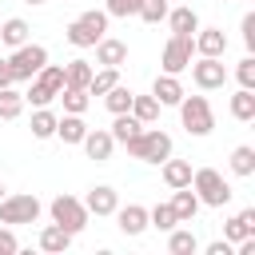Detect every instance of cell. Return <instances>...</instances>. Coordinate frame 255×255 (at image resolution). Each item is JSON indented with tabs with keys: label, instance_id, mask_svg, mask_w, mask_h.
I'll return each instance as SVG.
<instances>
[{
	"label": "cell",
	"instance_id": "cell-20",
	"mask_svg": "<svg viewBox=\"0 0 255 255\" xmlns=\"http://www.w3.org/2000/svg\"><path fill=\"white\" fill-rule=\"evenodd\" d=\"M88 135V124H84V116H72V112H64L60 120H56V139H64V143H80Z\"/></svg>",
	"mask_w": 255,
	"mask_h": 255
},
{
	"label": "cell",
	"instance_id": "cell-5",
	"mask_svg": "<svg viewBox=\"0 0 255 255\" xmlns=\"http://www.w3.org/2000/svg\"><path fill=\"white\" fill-rule=\"evenodd\" d=\"M48 211H52V223H60L64 231H72V235H80L84 227H88V207H84V199H76V195H68V191H60L52 203H48Z\"/></svg>",
	"mask_w": 255,
	"mask_h": 255
},
{
	"label": "cell",
	"instance_id": "cell-2",
	"mask_svg": "<svg viewBox=\"0 0 255 255\" xmlns=\"http://www.w3.org/2000/svg\"><path fill=\"white\" fill-rule=\"evenodd\" d=\"M187 187L199 195V203H203V207H223V203L231 199V183H227L215 167H195Z\"/></svg>",
	"mask_w": 255,
	"mask_h": 255
},
{
	"label": "cell",
	"instance_id": "cell-21",
	"mask_svg": "<svg viewBox=\"0 0 255 255\" xmlns=\"http://www.w3.org/2000/svg\"><path fill=\"white\" fill-rule=\"evenodd\" d=\"M68 247H72V231H64L60 223H48V227L40 231V251L60 255V251H68Z\"/></svg>",
	"mask_w": 255,
	"mask_h": 255
},
{
	"label": "cell",
	"instance_id": "cell-44",
	"mask_svg": "<svg viewBox=\"0 0 255 255\" xmlns=\"http://www.w3.org/2000/svg\"><path fill=\"white\" fill-rule=\"evenodd\" d=\"M28 4H44V0H28Z\"/></svg>",
	"mask_w": 255,
	"mask_h": 255
},
{
	"label": "cell",
	"instance_id": "cell-32",
	"mask_svg": "<svg viewBox=\"0 0 255 255\" xmlns=\"http://www.w3.org/2000/svg\"><path fill=\"white\" fill-rule=\"evenodd\" d=\"M24 112V92H16L12 84L0 88V120H16Z\"/></svg>",
	"mask_w": 255,
	"mask_h": 255
},
{
	"label": "cell",
	"instance_id": "cell-25",
	"mask_svg": "<svg viewBox=\"0 0 255 255\" xmlns=\"http://www.w3.org/2000/svg\"><path fill=\"white\" fill-rule=\"evenodd\" d=\"M143 128H147V124H139V120H135L131 112H120V116L112 120V128H108V131H112V139H116V143H124V139H131V135H139Z\"/></svg>",
	"mask_w": 255,
	"mask_h": 255
},
{
	"label": "cell",
	"instance_id": "cell-39",
	"mask_svg": "<svg viewBox=\"0 0 255 255\" xmlns=\"http://www.w3.org/2000/svg\"><path fill=\"white\" fill-rule=\"evenodd\" d=\"M235 80H239V88H255V56H251V52L239 60V68H235Z\"/></svg>",
	"mask_w": 255,
	"mask_h": 255
},
{
	"label": "cell",
	"instance_id": "cell-36",
	"mask_svg": "<svg viewBox=\"0 0 255 255\" xmlns=\"http://www.w3.org/2000/svg\"><path fill=\"white\" fill-rule=\"evenodd\" d=\"M167 8H171L167 0H139V12H135V16H139L143 24H159V20L167 16Z\"/></svg>",
	"mask_w": 255,
	"mask_h": 255
},
{
	"label": "cell",
	"instance_id": "cell-9",
	"mask_svg": "<svg viewBox=\"0 0 255 255\" xmlns=\"http://www.w3.org/2000/svg\"><path fill=\"white\" fill-rule=\"evenodd\" d=\"M191 60H195V44H191V36H171V40L163 44V56H159L163 72L179 76V72H187Z\"/></svg>",
	"mask_w": 255,
	"mask_h": 255
},
{
	"label": "cell",
	"instance_id": "cell-22",
	"mask_svg": "<svg viewBox=\"0 0 255 255\" xmlns=\"http://www.w3.org/2000/svg\"><path fill=\"white\" fill-rule=\"evenodd\" d=\"M167 251H171V255H195V251H199L195 231H187V227H179V223H175V227L167 231Z\"/></svg>",
	"mask_w": 255,
	"mask_h": 255
},
{
	"label": "cell",
	"instance_id": "cell-14",
	"mask_svg": "<svg viewBox=\"0 0 255 255\" xmlns=\"http://www.w3.org/2000/svg\"><path fill=\"white\" fill-rule=\"evenodd\" d=\"M84 207H88V215H112V211L120 207V191L108 187V183H96V187L88 191Z\"/></svg>",
	"mask_w": 255,
	"mask_h": 255
},
{
	"label": "cell",
	"instance_id": "cell-3",
	"mask_svg": "<svg viewBox=\"0 0 255 255\" xmlns=\"http://www.w3.org/2000/svg\"><path fill=\"white\" fill-rule=\"evenodd\" d=\"M64 88V64H44L36 76H32V88L24 92V104L32 108H48Z\"/></svg>",
	"mask_w": 255,
	"mask_h": 255
},
{
	"label": "cell",
	"instance_id": "cell-41",
	"mask_svg": "<svg viewBox=\"0 0 255 255\" xmlns=\"http://www.w3.org/2000/svg\"><path fill=\"white\" fill-rule=\"evenodd\" d=\"M239 32H243V48H247V52H255V12H247V16H243Z\"/></svg>",
	"mask_w": 255,
	"mask_h": 255
},
{
	"label": "cell",
	"instance_id": "cell-43",
	"mask_svg": "<svg viewBox=\"0 0 255 255\" xmlns=\"http://www.w3.org/2000/svg\"><path fill=\"white\" fill-rule=\"evenodd\" d=\"M8 84H16V80H12V64L0 60V88H8Z\"/></svg>",
	"mask_w": 255,
	"mask_h": 255
},
{
	"label": "cell",
	"instance_id": "cell-28",
	"mask_svg": "<svg viewBox=\"0 0 255 255\" xmlns=\"http://www.w3.org/2000/svg\"><path fill=\"white\" fill-rule=\"evenodd\" d=\"M131 88H124V84H116V88H108L104 92V108L112 112V116H120V112H131Z\"/></svg>",
	"mask_w": 255,
	"mask_h": 255
},
{
	"label": "cell",
	"instance_id": "cell-10",
	"mask_svg": "<svg viewBox=\"0 0 255 255\" xmlns=\"http://www.w3.org/2000/svg\"><path fill=\"white\" fill-rule=\"evenodd\" d=\"M80 147L88 151V159L104 163V159H112V147H116V139H112V131H108V128H88V135L80 139Z\"/></svg>",
	"mask_w": 255,
	"mask_h": 255
},
{
	"label": "cell",
	"instance_id": "cell-13",
	"mask_svg": "<svg viewBox=\"0 0 255 255\" xmlns=\"http://www.w3.org/2000/svg\"><path fill=\"white\" fill-rule=\"evenodd\" d=\"M151 96L159 100V108H175V104L183 100V84H179V76L159 72V76L151 80Z\"/></svg>",
	"mask_w": 255,
	"mask_h": 255
},
{
	"label": "cell",
	"instance_id": "cell-8",
	"mask_svg": "<svg viewBox=\"0 0 255 255\" xmlns=\"http://www.w3.org/2000/svg\"><path fill=\"white\" fill-rule=\"evenodd\" d=\"M187 68H191V80H195L199 92H215V88L227 84L223 56H195V64H187Z\"/></svg>",
	"mask_w": 255,
	"mask_h": 255
},
{
	"label": "cell",
	"instance_id": "cell-37",
	"mask_svg": "<svg viewBox=\"0 0 255 255\" xmlns=\"http://www.w3.org/2000/svg\"><path fill=\"white\" fill-rule=\"evenodd\" d=\"M76 20H80V24L88 28V32L104 36V32H108V20H112V16H108V12H100V8H88V12H80Z\"/></svg>",
	"mask_w": 255,
	"mask_h": 255
},
{
	"label": "cell",
	"instance_id": "cell-40",
	"mask_svg": "<svg viewBox=\"0 0 255 255\" xmlns=\"http://www.w3.org/2000/svg\"><path fill=\"white\" fill-rule=\"evenodd\" d=\"M16 251H20V239H16V231L0 223V255H16Z\"/></svg>",
	"mask_w": 255,
	"mask_h": 255
},
{
	"label": "cell",
	"instance_id": "cell-42",
	"mask_svg": "<svg viewBox=\"0 0 255 255\" xmlns=\"http://www.w3.org/2000/svg\"><path fill=\"white\" fill-rule=\"evenodd\" d=\"M203 251H207V255H235V247H231L227 239H215V243H207Z\"/></svg>",
	"mask_w": 255,
	"mask_h": 255
},
{
	"label": "cell",
	"instance_id": "cell-29",
	"mask_svg": "<svg viewBox=\"0 0 255 255\" xmlns=\"http://www.w3.org/2000/svg\"><path fill=\"white\" fill-rule=\"evenodd\" d=\"M56 100H64V112H72V116H84L88 104H92V96H88L84 88H60Z\"/></svg>",
	"mask_w": 255,
	"mask_h": 255
},
{
	"label": "cell",
	"instance_id": "cell-31",
	"mask_svg": "<svg viewBox=\"0 0 255 255\" xmlns=\"http://www.w3.org/2000/svg\"><path fill=\"white\" fill-rule=\"evenodd\" d=\"M56 120H60L56 112L36 108V112H32V135H36V139H52V135H56Z\"/></svg>",
	"mask_w": 255,
	"mask_h": 255
},
{
	"label": "cell",
	"instance_id": "cell-7",
	"mask_svg": "<svg viewBox=\"0 0 255 255\" xmlns=\"http://www.w3.org/2000/svg\"><path fill=\"white\" fill-rule=\"evenodd\" d=\"M40 211H44V207H40V199H36V195H24V191H20V195H4V199H0V223H4V227L36 223V219H40Z\"/></svg>",
	"mask_w": 255,
	"mask_h": 255
},
{
	"label": "cell",
	"instance_id": "cell-15",
	"mask_svg": "<svg viewBox=\"0 0 255 255\" xmlns=\"http://www.w3.org/2000/svg\"><path fill=\"white\" fill-rule=\"evenodd\" d=\"M191 44H195V56H223V52H227L223 28H195Z\"/></svg>",
	"mask_w": 255,
	"mask_h": 255
},
{
	"label": "cell",
	"instance_id": "cell-18",
	"mask_svg": "<svg viewBox=\"0 0 255 255\" xmlns=\"http://www.w3.org/2000/svg\"><path fill=\"white\" fill-rule=\"evenodd\" d=\"M167 203H171V211H175V219H179V223H191V219H195V211L203 207V203H199V195H195L191 187H175V195H171Z\"/></svg>",
	"mask_w": 255,
	"mask_h": 255
},
{
	"label": "cell",
	"instance_id": "cell-35",
	"mask_svg": "<svg viewBox=\"0 0 255 255\" xmlns=\"http://www.w3.org/2000/svg\"><path fill=\"white\" fill-rule=\"evenodd\" d=\"M64 36H68V44H72V48H96V40H100V36H96V32H88L80 20H72V24L64 28Z\"/></svg>",
	"mask_w": 255,
	"mask_h": 255
},
{
	"label": "cell",
	"instance_id": "cell-16",
	"mask_svg": "<svg viewBox=\"0 0 255 255\" xmlns=\"http://www.w3.org/2000/svg\"><path fill=\"white\" fill-rule=\"evenodd\" d=\"M247 235H255V207H243V211H235L227 223H223V239L235 247L239 239H247Z\"/></svg>",
	"mask_w": 255,
	"mask_h": 255
},
{
	"label": "cell",
	"instance_id": "cell-33",
	"mask_svg": "<svg viewBox=\"0 0 255 255\" xmlns=\"http://www.w3.org/2000/svg\"><path fill=\"white\" fill-rule=\"evenodd\" d=\"M120 84V68H100V72H92V84H88V96H104L108 88H116Z\"/></svg>",
	"mask_w": 255,
	"mask_h": 255
},
{
	"label": "cell",
	"instance_id": "cell-30",
	"mask_svg": "<svg viewBox=\"0 0 255 255\" xmlns=\"http://www.w3.org/2000/svg\"><path fill=\"white\" fill-rule=\"evenodd\" d=\"M131 116L139 124H155L159 120V100L155 96H131Z\"/></svg>",
	"mask_w": 255,
	"mask_h": 255
},
{
	"label": "cell",
	"instance_id": "cell-26",
	"mask_svg": "<svg viewBox=\"0 0 255 255\" xmlns=\"http://www.w3.org/2000/svg\"><path fill=\"white\" fill-rule=\"evenodd\" d=\"M28 20H20V16H12V20H4L0 24V44H8V48H20V44H28Z\"/></svg>",
	"mask_w": 255,
	"mask_h": 255
},
{
	"label": "cell",
	"instance_id": "cell-27",
	"mask_svg": "<svg viewBox=\"0 0 255 255\" xmlns=\"http://www.w3.org/2000/svg\"><path fill=\"white\" fill-rule=\"evenodd\" d=\"M231 171H235L239 179H251V175H255V147H251V143H239V147L231 151Z\"/></svg>",
	"mask_w": 255,
	"mask_h": 255
},
{
	"label": "cell",
	"instance_id": "cell-6",
	"mask_svg": "<svg viewBox=\"0 0 255 255\" xmlns=\"http://www.w3.org/2000/svg\"><path fill=\"white\" fill-rule=\"evenodd\" d=\"M8 64H12V80L16 84H24V80H32L44 64H48V48L44 44H20V48H12V56H8Z\"/></svg>",
	"mask_w": 255,
	"mask_h": 255
},
{
	"label": "cell",
	"instance_id": "cell-24",
	"mask_svg": "<svg viewBox=\"0 0 255 255\" xmlns=\"http://www.w3.org/2000/svg\"><path fill=\"white\" fill-rule=\"evenodd\" d=\"M231 116H235L239 124H251V120H255V88H239V92L231 96Z\"/></svg>",
	"mask_w": 255,
	"mask_h": 255
},
{
	"label": "cell",
	"instance_id": "cell-45",
	"mask_svg": "<svg viewBox=\"0 0 255 255\" xmlns=\"http://www.w3.org/2000/svg\"><path fill=\"white\" fill-rule=\"evenodd\" d=\"M0 199H4V183H0Z\"/></svg>",
	"mask_w": 255,
	"mask_h": 255
},
{
	"label": "cell",
	"instance_id": "cell-1",
	"mask_svg": "<svg viewBox=\"0 0 255 255\" xmlns=\"http://www.w3.org/2000/svg\"><path fill=\"white\" fill-rule=\"evenodd\" d=\"M124 147H128V155H131V159H143V163H163V159L171 155V135L147 124L139 135L124 139Z\"/></svg>",
	"mask_w": 255,
	"mask_h": 255
},
{
	"label": "cell",
	"instance_id": "cell-12",
	"mask_svg": "<svg viewBox=\"0 0 255 255\" xmlns=\"http://www.w3.org/2000/svg\"><path fill=\"white\" fill-rule=\"evenodd\" d=\"M96 64H100V68H120V64H128V44L116 40V36H100V40H96Z\"/></svg>",
	"mask_w": 255,
	"mask_h": 255
},
{
	"label": "cell",
	"instance_id": "cell-34",
	"mask_svg": "<svg viewBox=\"0 0 255 255\" xmlns=\"http://www.w3.org/2000/svg\"><path fill=\"white\" fill-rule=\"evenodd\" d=\"M179 219H175V211H171V203H155L151 211H147V227H155V231H171Z\"/></svg>",
	"mask_w": 255,
	"mask_h": 255
},
{
	"label": "cell",
	"instance_id": "cell-4",
	"mask_svg": "<svg viewBox=\"0 0 255 255\" xmlns=\"http://www.w3.org/2000/svg\"><path fill=\"white\" fill-rule=\"evenodd\" d=\"M175 108H179V120H183L187 135H211V128H215V112H211L207 96H187V92H183V100H179Z\"/></svg>",
	"mask_w": 255,
	"mask_h": 255
},
{
	"label": "cell",
	"instance_id": "cell-38",
	"mask_svg": "<svg viewBox=\"0 0 255 255\" xmlns=\"http://www.w3.org/2000/svg\"><path fill=\"white\" fill-rule=\"evenodd\" d=\"M104 12H108V16L128 20V16H135V12H139V0H104Z\"/></svg>",
	"mask_w": 255,
	"mask_h": 255
},
{
	"label": "cell",
	"instance_id": "cell-17",
	"mask_svg": "<svg viewBox=\"0 0 255 255\" xmlns=\"http://www.w3.org/2000/svg\"><path fill=\"white\" fill-rule=\"evenodd\" d=\"M167 28H171V36H195V28H199V16H195V8H167Z\"/></svg>",
	"mask_w": 255,
	"mask_h": 255
},
{
	"label": "cell",
	"instance_id": "cell-11",
	"mask_svg": "<svg viewBox=\"0 0 255 255\" xmlns=\"http://www.w3.org/2000/svg\"><path fill=\"white\" fill-rule=\"evenodd\" d=\"M112 215H116L120 231H124V235H131V239L147 231V207H143V203H128V207H116Z\"/></svg>",
	"mask_w": 255,
	"mask_h": 255
},
{
	"label": "cell",
	"instance_id": "cell-23",
	"mask_svg": "<svg viewBox=\"0 0 255 255\" xmlns=\"http://www.w3.org/2000/svg\"><path fill=\"white\" fill-rule=\"evenodd\" d=\"M92 64L88 60H68L64 64V88H84L88 92V84H92Z\"/></svg>",
	"mask_w": 255,
	"mask_h": 255
},
{
	"label": "cell",
	"instance_id": "cell-19",
	"mask_svg": "<svg viewBox=\"0 0 255 255\" xmlns=\"http://www.w3.org/2000/svg\"><path fill=\"white\" fill-rule=\"evenodd\" d=\"M159 175H163V183H167L171 191H175V187H187V183H191V163H187V159H171V155H167V159L159 163Z\"/></svg>",
	"mask_w": 255,
	"mask_h": 255
}]
</instances>
